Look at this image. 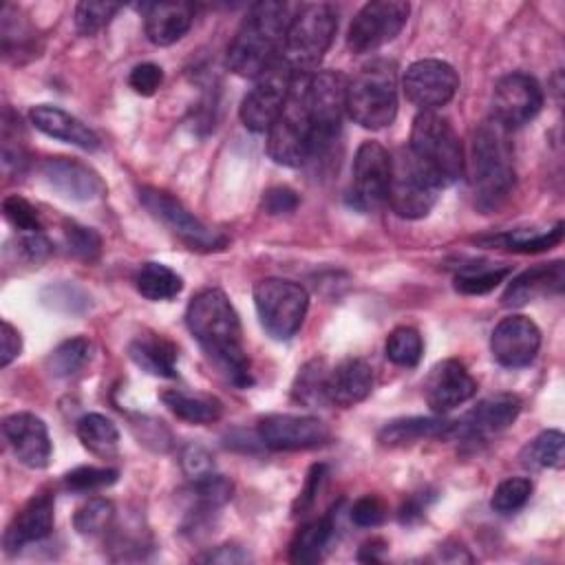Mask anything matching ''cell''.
Listing matches in <instances>:
<instances>
[{"label": "cell", "mask_w": 565, "mask_h": 565, "mask_svg": "<svg viewBox=\"0 0 565 565\" xmlns=\"http://www.w3.org/2000/svg\"><path fill=\"white\" fill-rule=\"evenodd\" d=\"M26 161L24 143H22V128L20 119L11 113V108H4L2 113V163L4 168L20 170Z\"/></svg>", "instance_id": "cell-47"}, {"label": "cell", "mask_w": 565, "mask_h": 565, "mask_svg": "<svg viewBox=\"0 0 565 565\" xmlns=\"http://www.w3.org/2000/svg\"><path fill=\"white\" fill-rule=\"evenodd\" d=\"M53 497L49 492H40L31 497L24 508L11 519V523L4 530V552L13 554L26 547L29 543H38L46 539L53 530Z\"/></svg>", "instance_id": "cell-22"}, {"label": "cell", "mask_w": 565, "mask_h": 565, "mask_svg": "<svg viewBox=\"0 0 565 565\" xmlns=\"http://www.w3.org/2000/svg\"><path fill=\"white\" fill-rule=\"evenodd\" d=\"M408 150L439 188L455 183L466 168L463 146L452 124L437 113H419L411 126Z\"/></svg>", "instance_id": "cell-6"}, {"label": "cell", "mask_w": 565, "mask_h": 565, "mask_svg": "<svg viewBox=\"0 0 565 565\" xmlns=\"http://www.w3.org/2000/svg\"><path fill=\"white\" fill-rule=\"evenodd\" d=\"M386 503L377 494L360 497L351 508V521L360 527H377L386 519Z\"/></svg>", "instance_id": "cell-49"}, {"label": "cell", "mask_w": 565, "mask_h": 565, "mask_svg": "<svg viewBox=\"0 0 565 565\" xmlns=\"http://www.w3.org/2000/svg\"><path fill=\"white\" fill-rule=\"evenodd\" d=\"M543 108V88L527 73L503 75L492 90V119L505 130L530 124Z\"/></svg>", "instance_id": "cell-16"}, {"label": "cell", "mask_w": 565, "mask_h": 565, "mask_svg": "<svg viewBox=\"0 0 565 565\" xmlns=\"http://www.w3.org/2000/svg\"><path fill=\"white\" fill-rule=\"evenodd\" d=\"M185 324L227 382L238 388H247L254 382L249 358L243 349L238 313L221 289L199 291L185 309Z\"/></svg>", "instance_id": "cell-1"}, {"label": "cell", "mask_w": 565, "mask_h": 565, "mask_svg": "<svg viewBox=\"0 0 565 565\" xmlns=\"http://www.w3.org/2000/svg\"><path fill=\"white\" fill-rule=\"evenodd\" d=\"M181 468L194 481V479H201V477L214 472V459L203 446L190 444L181 452Z\"/></svg>", "instance_id": "cell-52"}, {"label": "cell", "mask_w": 565, "mask_h": 565, "mask_svg": "<svg viewBox=\"0 0 565 565\" xmlns=\"http://www.w3.org/2000/svg\"><path fill=\"white\" fill-rule=\"evenodd\" d=\"M135 287L148 300H172L183 289V278L163 263H143L135 271Z\"/></svg>", "instance_id": "cell-33"}, {"label": "cell", "mask_w": 565, "mask_h": 565, "mask_svg": "<svg viewBox=\"0 0 565 565\" xmlns=\"http://www.w3.org/2000/svg\"><path fill=\"white\" fill-rule=\"evenodd\" d=\"M311 73H296L289 95L267 130V154L287 168H298L311 150V110H309Z\"/></svg>", "instance_id": "cell-5"}, {"label": "cell", "mask_w": 565, "mask_h": 565, "mask_svg": "<svg viewBox=\"0 0 565 565\" xmlns=\"http://www.w3.org/2000/svg\"><path fill=\"white\" fill-rule=\"evenodd\" d=\"M139 201L152 218H157L163 227H168L190 249L216 252L227 245V238L221 232L207 227L170 192L159 190V188H141Z\"/></svg>", "instance_id": "cell-11"}, {"label": "cell", "mask_w": 565, "mask_h": 565, "mask_svg": "<svg viewBox=\"0 0 565 565\" xmlns=\"http://www.w3.org/2000/svg\"><path fill=\"white\" fill-rule=\"evenodd\" d=\"M563 433L561 430H543L532 441H527L519 452V463L525 470H545L563 466Z\"/></svg>", "instance_id": "cell-34"}, {"label": "cell", "mask_w": 565, "mask_h": 565, "mask_svg": "<svg viewBox=\"0 0 565 565\" xmlns=\"http://www.w3.org/2000/svg\"><path fill=\"white\" fill-rule=\"evenodd\" d=\"M119 472L115 468H97V466H79L64 475V488L73 492H93L117 481Z\"/></svg>", "instance_id": "cell-45"}, {"label": "cell", "mask_w": 565, "mask_h": 565, "mask_svg": "<svg viewBox=\"0 0 565 565\" xmlns=\"http://www.w3.org/2000/svg\"><path fill=\"white\" fill-rule=\"evenodd\" d=\"M254 307L263 329L274 340H291L309 309V294L287 278H263L254 285Z\"/></svg>", "instance_id": "cell-8"}, {"label": "cell", "mask_w": 565, "mask_h": 565, "mask_svg": "<svg viewBox=\"0 0 565 565\" xmlns=\"http://www.w3.org/2000/svg\"><path fill=\"white\" fill-rule=\"evenodd\" d=\"M327 375L329 369L324 364V360H309L307 364H302V369L298 371L294 386H291V397L302 404V406H318V404H329L327 402Z\"/></svg>", "instance_id": "cell-36"}, {"label": "cell", "mask_w": 565, "mask_h": 565, "mask_svg": "<svg viewBox=\"0 0 565 565\" xmlns=\"http://www.w3.org/2000/svg\"><path fill=\"white\" fill-rule=\"evenodd\" d=\"M249 556L236 547V545H221L216 550H210L207 554H203L199 561L203 563H225V565H232V563H245Z\"/></svg>", "instance_id": "cell-56"}, {"label": "cell", "mask_w": 565, "mask_h": 565, "mask_svg": "<svg viewBox=\"0 0 565 565\" xmlns=\"http://www.w3.org/2000/svg\"><path fill=\"white\" fill-rule=\"evenodd\" d=\"M163 82V71L159 64L154 62H143V64H137L130 75H128V84L130 88L137 93V95H154L157 88L161 86Z\"/></svg>", "instance_id": "cell-51"}, {"label": "cell", "mask_w": 565, "mask_h": 565, "mask_svg": "<svg viewBox=\"0 0 565 565\" xmlns=\"http://www.w3.org/2000/svg\"><path fill=\"white\" fill-rule=\"evenodd\" d=\"M439 185L426 172V168L406 148H399L391 157V181L386 203L391 210L408 221L424 218L437 201Z\"/></svg>", "instance_id": "cell-10"}, {"label": "cell", "mask_w": 565, "mask_h": 565, "mask_svg": "<svg viewBox=\"0 0 565 565\" xmlns=\"http://www.w3.org/2000/svg\"><path fill=\"white\" fill-rule=\"evenodd\" d=\"M113 521H115V505L108 499H102V497L88 499L82 508H77V512L73 516L75 530L82 536L106 534L110 530Z\"/></svg>", "instance_id": "cell-41"}, {"label": "cell", "mask_w": 565, "mask_h": 565, "mask_svg": "<svg viewBox=\"0 0 565 565\" xmlns=\"http://www.w3.org/2000/svg\"><path fill=\"white\" fill-rule=\"evenodd\" d=\"M2 433L20 463L33 470L49 466L53 446L46 424L33 413H13L2 419Z\"/></svg>", "instance_id": "cell-21"}, {"label": "cell", "mask_w": 565, "mask_h": 565, "mask_svg": "<svg viewBox=\"0 0 565 565\" xmlns=\"http://www.w3.org/2000/svg\"><path fill=\"white\" fill-rule=\"evenodd\" d=\"M327 479V466L324 463H316L311 466V470L307 472V479H305V486L300 490V494L296 497L294 501V508H291V514L294 516H302L311 510L313 501H316V494L320 492L322 483Z\"/></svg>", "instance_id": "cell-50"}, {"label": "cell", "mask_w": 565, "mask_h": 565, "mask_svg": "<svg viewBox=\"0 0 565 565\" xmlns=\"http://www.w3.org/2000/svg\"><path fill=\"white\" fill-rule=\"evenodd\" d=\"M424 510H426V497L422 494V492H417V494H411L406 501H404V505L399 508V523H415L417 519H422V514H424Z\"/></svg>", "instance_id": "cell-57"}, {"label": "cell", "mask_w": 565, "mask_h": 565, "mask_svg": "<svg viewBox=\"0 0 565 565\" xmlns=\"http://www.w3.org/2000/svg\"><path fill=\"white\" fill-rule=\"evenodd\" d=\"M530 494H532V481L530 479H525V477H510V479H503L494 488L490 505L499 514H512V512L521 510L527 503Z\"/></svg>", "instance_id": "cell-43"}, {"label": "cell", "mask_w": 565, "mask_h": 565, "mask_svg": "<svg viewBox=\"0 0 565 565\" xmlns=\"http://www.w3.org/2000/svg\"><path fill=\"white\" fill-rule=\"evenodd\" d=\"M402 86L406 99L417 106L419 113H435L455 97L459 75L448 62L428 57L417 60L406 68Z\"/></svg>", "instance_id": "cell-14"}, {"label": "cell", "mask_w": 565, "mask_h": 565, "mask_svg": "<svg viewBox=\"0 0 565 565\" xmlns=\"http://www.w3.org/2000/svg\"><path fill=\"white\" fill-rule=\"evenodd\" d=\"M291 7L278 0H263L247 9L241 26L227 44V68L247 79H256L282 51Z\"/></svg>", "instance_id": "cell-2"}, {"label": "cell", "mask_w": 565, "mask_h": 565, "mask_svg": "<svg viewBox=\"0 0 565 565\" xmlns=\"http://www.w3.org/2000/svg\"><path fill=\"white\" fill-rule=\"evenodd\" d=\"M521 413V399L512 393H499L481 399L459 422H452L450 437L463 441H481L505 430Z\"/></svg>", "instance_id": "cell-19"}, {"label": "cell", "mask_w": 565, "mask_h": 565, "mask_svg": "<svg viewBox=\"0 0 565 565\" xmlns=\"http://www.w3.org/2000/svg\"><path fill=\"white\" fill-rule=\"evenodd\" d=\"M386 358L397 366H417L424 353V342L417 329L413 327H397L388 333L384 344Z\"/></svg>", "instance_id": "cell-40"}, {"label": "cell", "mask_w": 565, "mask_h": 565, "mask_svg": "<svg viewBox=\"0 0 565 565\" xmlns=\"http://www.w3.org/2000/svg\"><path fill=\"white\" fill-rule=\"evenodd\" d=\"M296 71L278 55L256 79L254 86L245 93L238 117L243 126L252 132H267L278 117Z\"/></svg>", "instance_id": "cell-12"}, {"label": "cell", "mask_w": 565, "mask_h": 565, "mask_svg": "<svg viewBox=\"0 0 565 565\" xmlns=\"http://www.w3.org/2000/svg\"><path fill=\"white\" fill-rule=\"evenodd\" d=\"M309 110H311L309 159H320L333 148L342 128V117L347 113V79L342 73L320 71L311 75Z\"/></svg>", "instance_id": "cell-9"}, {"label": "cell", "mask_w": 565, "mask_h": 565, "mask_svg": "<svg viewBox=\"0 0 565 565\" xmlns=\"http://www.w3.org/2000/svg\"><path fill=\"white\" fill-rule=\"evenodd\" d=\"M75 433H77L79 441L84 444V448H88L93 455L110 457L117 452L119 430L106 415L88 413V415L79 417Z\"/></svg>", "instance_id": "cell-35"}, {"label": "cell", "mask_w": 565, "mask_h": 565, "mask_svg": "<svg viewBox=\"0 0 565 565\" xmlns=\"http://www.w3.org/2000/svg\"><path fill=\"white\" fill-rule=\"evenodd\" d=\"M338 31V11L329 2L300 4L287 24L282 60L296 73H309L329 51Z\"/></svg>", "instance_id": "cell-7"}, {"label": "cell", "mask_w": 565, "mask_h": 565, "mask_svg": "<svg viewBox=\"0 0 565 565\" xmlns=\"http://www.w3.org/2000/svg\"><path fill=\"white\" fill-rule=\"evenodd\" d=\"M20 351H22V338H20L18 329L11 322L2 320V324H0V366L7 369L20 355Z\"/></svg>", "instance_id": "cell-54"}, {"label": "cell", "mask_w": 565, "mask_h": 565, "mask_svg": "<svg viewBox=\"0 0 565 565\" xmlns=\"http://www.w3.org/2000/svg\"><path fill=\"white\" fill-rule=\"evenodd\" d=\"M161 402L188 424H212L223 415V402L207 393H185V391H163Z\"/></svg>", "instance_id": "cell-30"}, {"label": "cell", "mask_w": 565, "mask_h": 565, "mask_svg": "<svg viewBox=\"0 0 565 565\" xmlns=\"http://www.w3.org/2000/svg\"><path fill=\"white\" fill-rule=\"evenodd\" d=\"M563 285H565L563 260L534 265L508 282V287L501 296V305L503 307H523L539 296L558 294L563 289Z\"/></svg>", "instance_id": "cell-25"}, {"label": "cell", "mask_w": 565, "mask_h": 565, "mask_svg": "<svg viewBox=\"0 0 565 565\" xmlns=\"http://www.w3.org/2000/svg\"><path fill=\"white\" fill-rule=\"evenodd\" d=\"M563 241V223L558 221L550 230H512L501 232L494 236H481L479 243L488 247H501L519 254H539L545 249H552Z\"/></svg>", "instance_id": "cell-32"}, {"label": "cell", "mask_w": 565, "mask_h": 565, "mask_svg": "<svg viewBox=\"0 0 565 565\" xmlns=\"http://www.w3.org/2000/svg\"><path fill=\"white\" fill-rule=\"evenodd\" d=\"M477 393V382L463 362L448 358L437 362L424 380V399L433 413H448Z\"/></svg>", "instance_id": "cell-20"}, {"label": "cell", "mask_w": 565, "mask_h": 565, "mask_svg": "<svg viewBox=\"0 0 565 565\" xmlns=\"http://www.w3.org/2000/svg\"><path fill=\"white\" fill-rule=\"evenodd\" d=\"M382 552H386V543L382 539H371L360 547L358 561L362 563H377L382 561Z\"/></svg>", "instance_id": "cell-58"}, {"label": "cell", "mask_w": 565, "mask_h": 565, "mask_svg": "<svg viewBox=\"0 0 565 565\" xmlns=\"http://www.w3.org/2000/svg\"><path fill=\"white\" fill-rule=\"evenodd\" d=\"M20 252L24 258H29L31 263H40L49 256L51 252V243L42 236V232H33V234H24L20 238Z\"/></svg>", "instance_id": "cell-55"}, {"label": "cell", "mask_w": 565, "mask_h": 565, "mask_svg": "<svg viewBox=\"0 0 565 565\" xmlns=\"http://www.w3.org/2000/svg\"><path fill=\"white\" fill-rule=\"evenodd\" d=\"M234 486L227 477L210 472L201 479L192 481V494H194V503H196V516H205L216 512L218 508H223L230 499H232Z\"/></svg>", "instance_id": "cell-38"}, {"label": "cell", "mask_w": 565, "mask_h": 565, "mask_svg": "<svg viewBox=\"0 0 565 565\" xmlns=\"http://www.w3.org/2000/svg\"><path fill=\"white\" fill-rule=\"evenodd\" d=\"M64 238L68 245V252L86 263H93L102 254V238L93 227H84L75 221L64 223Z\"/></svg>", "instance_id": "cell-44"}, {"label": "cell", "mask_w": 565, "mask_h": 565, "mask_svg": "<svg viewBox=\"0 0 565 565\" xmlns=\"http://www.w3.org/2000/svg\"><path fill=\"white\" fill-rule=\"evenodd\" d=\"M391 181V154L377 141H362L353 157V181L349 201L366 212L386 203Z\"/></svg>", "instance_id": "cell-15"}, {"label": "cell", "mask_w": 565, "mask_h": 565, "mask_svg": "<svg viewBox=\"0 0 565 565\" xmlns=\"http://www.w3.org/2000/svg\"><path fill=\"white\" fill-rule=\"evenodd\" d=\"M119 9L121 4L115 2H79L75 7V26L82 35H95L113 20Z\"/></svg>", "instance_id": "cell-46"}, {"label": "cell", "mask_w": 565, "mask_h": 565, "mask_svg": "<svg viewBox=\"0 0 565 565\" xmlns=\"http://www.w3.org/2000/svg\"><path fill=\"white\" fill-rule=\"evenodd\" d=\"M508 132L492 117L481 121L472 137L470 150V188L475 205L492 212L508 201L514 190V163Z\"/></svg>", "instance_id": "cell-3"}, {"label": "cell", "mask_w": 565, "mask_h": 565, "mask_svg": "<svg viewBox=\"0 0 565 565\" xmlns=\"http://www.w3.org/2000/svg\"><path fill=\"white\" fill-rule=\"evenodd\" d=\"M194 22V7L188 2H152L143 13L146 38L157 46L179 42Z\"/></svg>", "instance_id": "cell-27"}, {"label": "cell", "mask_w": 565, "mask_h": 565, "mask_svg": "<svg viewBox=\"0 0 565 565\" xmlns=\"http://www.w3.org/2000/svg\"><path fill=\"white\" fill-rule=\"evenodd\" d=\"M508 265H468L455 276V289L466 296H483L510 276Z\"/></svg>", "instance_id": "cell-37"}, {"label": "cell", "mask_w": 565, "mask_h": 565, "mask_svg": "<svg viewBox=\"0 0 565 565\" xmlns=\"http://www.w3.org/2000/svg\"><path fill=\"white\" fill-rule=\"evenodd\" d=\"M300 199L298 194L291 190V188H285V185H278V188H271L265 192L263 196V210L271 216H278V214H289L298 207Z\"/></svg>", "instance_id": "cell-53"}, {"label": "cell", "mask_w": 565, "mask_h": 565, "mask_svg": "<svg viewBox=\"0 0 565 565\" xmlns=\"http://www.w3.org/2000/svg\"><path fill=\"white\" fill-rule=\"evenodd\" d=\"M29 119L40 132H44L53 139H60L64 143H71V146L88 150V152L99 148V137L84 121H79L77 117H73L71 113H66L57 106H51V104L33 106L29 110Z\"/></svg>", "instance_id": "cell-26"}, {"label": "cell", "mask_w": 565, "mask_h": 565, "mask_svg": "<svg viewBox=\"0 0 565 565\" xmlns=\"http://www.w3.org/2000/svg\"><path fill=\"white\" fill-rule=\"evenodd\" d=\"M130 360L157 377H177V347L159 333H139L128 344Z\"/></svg>", "instance_id": "cell-28"}, {"label": "cell", "mask_w": 565, "mask_h": 565, "mask_svg": "<svg viewBox=\"0 0 565 565\" xmlns=\"http://www.w3.org/2000/svg\"><path fill=\"white\" fill-rule=\"evenodd\" d=\"M347 115L369 130L393 124L397 115V73L393 62L373 60L347 82Z\"/></svg>", "instance_id": "cell-4"}, {"label": "cell", "mask_w": 565, "mask_h": 565, "mask_svg": "<svg viewBox=\"0 0 565 565\" xmlns=\"http://www.w3.org/2000/svg\"><path fill=\"white\" fill-rule=\"evenodd\" d=\"M411 4L402 0H373L366 2L349 24L347 46L351 53H373L386 42L395 40L404 29Z\"/></svg>", "instance_id": "cell-13"}, {"label": "cell", "mask_w": 565, "mask_h": 565, "mask_svg": "<svg viewBox=\"0 0 565 565\" xmlns=\"http://www.w3.org/2000/svg\"><path fill=\"white\" fill-rule=\"evenodd\" d=\"M258 439L271 450H309L331 439L329 426L313 415L271 413L258 422Z\"/></svg>", "instance_id": "cell-17"}, {"label": "cell", "mask_w": 565, "mask_h": 565, "mask_svg": "<svg viewBox=\"0 0 565 565\" xmlns=\"http://www.w3.org/2000/svg\"><path fill=\"white\" fill-rule=\"evenodd\" d=\"M373 369L366 360L347 358L327 375V402L333 406H355L371 395Z\"/></svg>", "instance_id": "cell-24"}, {"label": "cell", "mask_w": 565, "mask_h": 565, "mask_svg": "<svg viewBox=\"0 0 565 565\" xmlns=\"http://www.w3.org/2000/svg\"><path fill=\"white\" fill-rule=\"evenodd\" d=\"M88 358H90V342L77 335L57 344L46 358V366L55 377H71L88 362Z\"/></svg>", "instance_id": "cell-39"}, {"label": "cell", "mask_w": 565, "mask_h": 565, "mask_svg": "<svg viewBox=\"0 0 565 565\" xmlns=\"http://www.w3.org/2000/svg\"><path fill=\"white\" fill-rule=\"evenodd\" d=\"M2 51L7 57L11 55H20L24 51H33V42H35V35L33 31L26 26V22L20 18L18 9H13L11 4H4L2 7Z\"/></svg>", "instance_id": "cell-42"}, {"label": "cell", "mask_w": 565, "mask_h": 565, "mask_svg": "<svg viewBox=\"0 0 565 565\" xmlns=\"http://www.w3.org/2000/svg\"><path fill=\"white\" fill-rule=\"evenodd\" d=\"M331 539H333L331 514H324L320 519L305 523L302 527H298V532L294 534V539L289 543V561L298 563V565L318 563L324 556Z\"/></svg>", "instance_id": "cell-31"}, {"label": "cell", "mask_w": 565, "mask_h": 565, "mask_svg": "<svg viewBox=\"0 0 565 565\" xmlns=\"http://www.w3.org/2000/svg\"><path fill=\"white\" fill-rule=\"evenodd\" d=\"M42 177L55 192L73 201H93L104 194V183L99 174L75 159H46L42 163Z\"/></svg>", "instance_id": "cell-23"}, {"label": "cell", "mask_w": 565, "mask_h": 565, "mask_svg": "<svg viewBox=\"0 0 565 565\" xmlns=\"http://www.w3.org/2000/svg\"><path fill=\"white\" fill-rule=\"evenodd\" d=\"M452 422L444 417H402L386 422L377 435L382 446L388 448H399V446H411L424 439H435V437H450Z\"/></svg>", "instance_id": "cell-29"}, {"label": "cell", "mask_w": 565, "mask_h": 565, "mask_svg": "<svg viewBox=\"0 0 565 565\" xmlns=\"http://www.w3.org/2000/svg\"><path fill=\"white\" fill-rule=\"evenodd\" d=\"M541 349V329L527 316L514 313L492 329L490 351L492 358L508 369L527 366Z\"/></svg>", "instance_id": "cell-18"}, {"label": "cell", "mask_w": 565, "mask_h": 565, "mask_svg": "<svg viewBox=\"0 0 565 565\" xmlns=\"http://www.w3.org/2000/svg\"><path fill=\"white\" fill-rule=\"evenodd\" d=\"M2 214L4 218L20 232L24 234H33V232H42V218L40 212L20 194H9L2 201Z\"/></svg>", "instance_id": "cell-48"}]
</instances>
